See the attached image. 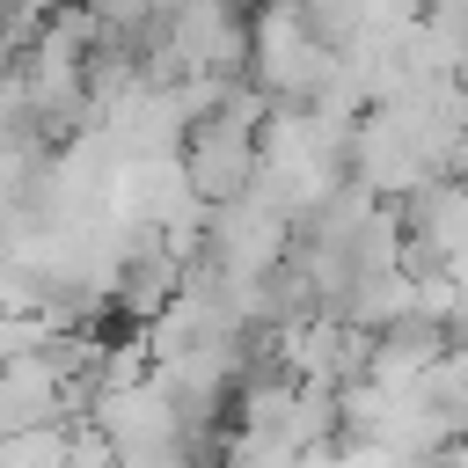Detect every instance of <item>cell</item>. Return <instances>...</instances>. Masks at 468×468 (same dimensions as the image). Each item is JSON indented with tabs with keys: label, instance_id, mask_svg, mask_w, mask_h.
<instances>
[{
	"label": "cell",
	"instance_id": "6da1fadb",
	"mask_svg": "<svg viewBox=\"0 0 468 468\" xmlns=\"http://www.w3.org/2000/svg\"><path fill=\"white\" fill-rule=\"evenodd\" d=\"M344 73V51L322 37L314 7L307 0H256L249 7V80L285 110L300 102H322Z\"/></svg>",
	"mask_w": 468,
	"mask_h": 468
},
{
	"label": "cell",
	"instance_id": "7a4b0ae2",
	"mask_svg": "<svg viewBox=\"0 0 468 468\" xmlns=\"http://www.w3.org/2000/svg\"><path fill=\"white\" fill-rule=\"evenodd\" d=\"M73 439L58 424H29V431H0V468H66Z\"/></svg>",
	"mask_w": 468,
	"mask_h": 468
}]
</instances>
